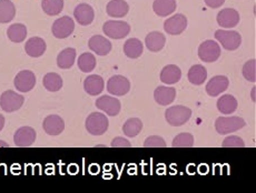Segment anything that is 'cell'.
Here are the masks:
<instances>
[{"label":"cell","mask_w":256,"mask_h":193,"mask_svg":"<svg viewBox=\"0 0 256 193\" xmlns=\"http://www.w3.org/2000/svg\"><path fill=\"white\" fill-rule=\"evenodd\" d=\"M172 146L174 148H192L194 147V137L187 132L180 133L174 138Z\"/></svg>","instance_id":"d590c367"},{"label":"cell","mask_w":256,"mask_h":193,"mask_svg":"<svg viewBox=\"0 0 256 193\" xmlns=\"http://www.w3.org/2000/svg\"><path fill=\"white\" fill-rule=\"evenodd\" d=\"M7 36L10 41L20 43L27 37V28L22 23H14L8 28Z\"/></svg>","instance_id":"f546056e"},{"label":"cell","mask_w":256,"mask_h":193,"mask_svg":"<svg viewBox=\"0 0 256 193\" xmlns=\"http://www.w3.org/2000/svg\"><path fill=\"white\" fill-rule=\"evenodd\" d=\"M62 77L55 72H49L44 77L42 85L48 91L57 92L62 88Z\"/></svg>","instance_id":"1f68e13d"},{"label":"cell","mask_w":256,"mask_h":193,"mask_svg":"<svg viewBox=\"0 0 256 193\" xmlns=\"http://www.w3.org/2000/svg\"><path fill=\"white\" fill-rule=\"evenodd\" d=\"M76 59V50L74 48H66L58 54L57 64L60 69H70L74 66Z\"/></svg>","instance_id":"f1b7e54d"},{"label":"cell","mask_w":256,"mask_h":193,"mask_svg":"<svg viewBox=\"0 0 256 193\" xmlns=\"http://www.w3.org/2000/svg\"><path fill=\"white\" fill-rule=\"evenodd\" d=\"M110 146L112 148H130L132 147L130 142L128 141L127 139H125V138H122V137L115 138V139L112 141Z\"/></svg>","instance_id":"ab89813d"},{"label":"cell","mask_w":256,"mask_h":193,"mask_svg":"<svg viewBox=\"0 0 256 193\" xmlns=\"http://www.w3.org/2000/svg\"><path fill=\"white\" fill-rule=\"evenodd\" d=\"M145 148H165L166 142L160 136H150L144 142Z\"/></svg>","instance_id":"f35d334b"},{"label":"cell","mask_w":256,"mask_h":193,"mask_svg":"<svg viewBox=\"0 0 256 193\" xmlns=\"http://www.w3.org/2000/svg\"><path fill=\"white\" fill-rule=\"evenodd\" d=\"M215 38L216 40L220 42L224 49L230 51L236 50L240 46V43H242L240 34L234 30H223V29H220V30H216Z\"/></svg>","instance_id":"277c9868"},{"label":"cell","mask_w":256,"mask_h":193,"mask_svg":"<svg viewBox=\"0 0 256 193\" xmlns=\"http://www.w3.org/2000/svg\"><path fill=\"white\" fill-rule=\"evenodd\" d=\"M166 42V38L160 31H152L146 36L145 44L147 49L152 52H158L164 48Z\"/></svg>","instance_id":"603a6c76"},{"label":"cell","mask_w":256,"mask_h":193,"mask_svg":"<svg viewBox=\"0 0 256 193\" xmlns=\"http://www.w3.org/2000/svg\"><path fill=\"white\" fill-rule=\"evenodd\" d=\"M16 7L10 0H0V23H8L14 18Z\"/></svg>","instance_id":"4dcf8cb0"},{"label":"cell","mask_w":256,"mask_h":193,"mask_svg":"<svg viewBox=\"0 0 256 193\" xmlns=\"http://www.w3.org/2000/svg\"><path fill=\"white\" fill-rule=\"evenodd\" d=\"M86 129L92 136H102L107 131L110 122L105 115L100 112H92L86 119Z\"/></svg>","instance_id":"3957f363"},{"label":"cell","mask_w":256,"mask_h":193,"mask_svg":"<svg viewBox=\"0 0 256 193\" xmlns=\"http://www.w3.org/2000/svg\"><path fill=\"white\" fill-rule=\"evenodd\" d=\"M24 98L12 90L4 91L0 97V107L4 112H14L24 105Z\"/></svg>","instance_id":"8992f818"},{"label":"cell","mask_w":256,"mask_h":193,"mask_svg":"<svg viewBox=\"0 0 256 193\" xmlns=\"http://www.w3.org/2000/svg\"><path fill=\"white\" fill-rule=\"evenodd\" d=\"M255 66H256L255 59H252V60H248V62H246L243 67V76L246 80H248L250 82L256 81Z\"/></svg>","instance_id":"8d00e7d4"},{"label":"cell","mask_w":256,"mask_h":193,"mask_svg":"<svg viewBox=\"0 0 256 193\" xmlns=\"http://www.w3.org/2000/svg\"><path fill=\"white\" fill-rule=\"evenodd\" d=\"M187 27V18L182 13H177L172 18H168L164 22L165 31L172 34V36H177L183 32Z\"/></svg>","instance_id":"4fadbf2b"},{"label":"cell","mask_w":256,"mask_h":193,"mask_svg":"<svg viewBox=\"0 0 256 193\" xmlns=\"http://www.w3.org/2000/svg\"><path fill=\"white\" fill-rule=\"evenodd\" d=\"M74 17L82 26H88L94 21L95 12H94L92 7L88 3H80L74 10Z\"/></svg>","instance_id":"2e32d148"},{"label":"cell","mask_w":256,"mask_h":193,"mask_svg":"<svg viewBox=\"0 0 256 193\" xmlns=\"http://www.w3.org/2000/svg\"><path fill=\"white\" fill-rule=\"evenodd\" d=\"M0 147H4V148H8L9 146L7 145V143L6 142H4V141H2V140H0Z\"/></svg>","instance_id":"7bdbcfd3"},{"label":"cell","mask_w":256,"mask_h":193,"mask_svg":"<svg viewBox=\"0 0 256 193\" xmlns=\"http://www.w3.org/2000/svg\"><path fill=\"white\" fill-rule=\"evenodd\" d=\"M96 107L100 110L104 111L107 116L115 117L120 111V101L117 98H112L110 96H102L96 100Z\"/></svg>","instance_id":"7c38bea8"},{"label":"cell","mask_w":256,"mask_h":193,"mask_svg":"<svg viewBox=\"0 0 256 193\" xmlns=\"http://www.w3.org/2000/svg\"><path fill=\"white\" fill-rule=\"evenodd\" d=\"M223 148H244L245 143L242 138L238 136H230L225 138V140L222 143Z\"/></svg>","instance_id":"74e56055"},{"label":"cell","mask_w":256,"mask_h":193,"mask_svg":"<svg viewBox=\"0 0 256 193\" xmlns=\"http://www.w3.org/2000/svg\"><path fill=\"white\" fill-rule=\"evenodd\" d=\"M78 68L82 72H90L96 67V58L92 53L85 52L78 58Z\"/></svg>","instance_id":"e575fe53"},{"label":"cell","mask_w":256,"mask_h":193,"mask_svg":"<svg viewBox=\"0 0 256 193\" xmlns=\"http://www.w3.org/2000/svg\"><path fill=\"white\" fill-rule=\"evenodd\" d=\"M42 128L47 135L58 136L65 130V121L62 120V118L56 115L48 116L42 122Z\"/></svg>","instance_id":"9a60e30c"},{"label":"cell","mask_w":256,"mask_h":193,"mask_svg":"<svg viewBox=\"0 0 256 193\" xmlns=\"http://www.w3.org/2000/svg\"><path fill=\"white\" fill-rule=\"evenodd\" d=\"M106 11L108 16L112 18H122L130 11V6L125 0H112L107 3Z\"/></svg>","instance_id":"7402d4cb"},{"label":"cell","mask_w":256,"mask_h":193,"mask_svg":"<svg viewBox=\"0 0 256 193\" xmlns=\"http://www.w3.org/2000/svg\"><path fill=\"white\" fill-rule=\"evenodd\" d=\"M14 87L20 92H29L36 85V76L32 71L24 70L14 77Z\"/></svg>","instance_id":"8fae6325"},{"label":"cell","mask_w":256,"mask_h":193,"mask_svg":"<svg viewBox=\"0 0 256 193\" xmlns=\"http://www.w3.org/2000/svg\"><path fill=\"white\" fill-rule=\"evenodd\" d=\"M220 56V47L214 40H206L202 42L198 48V57L204 62H214Z\"/></svg>","instance_id":"52a82bcc"},{"label":"cell","mask_w":256,"mask_h":193,"mask_svg":"<svg viewBox=\"0 0 256 193\" xmlns=\"http://www.w3.org/2000/svg\"><path fill=\"white\" fill-rule=\"evenodd\" d=\"M187 77H188L190 83H193L195 86H200L203 85L206 78H208V70L202 64H195L190 69Z\"/></svg>","instance_id":"83f0119b"},{"label":"cell","mask_w":256,"mask_h":193,"mask_svg":"<svg viewBox=\"0 0 256 193\" xmlns=\"http://www.w3.org/2000/svg\"><path fill=\"white\" fill-rule=\"evenodd\" d=\"M230 86V80L225 76H215L206 85V92L210 97H218Z\"/></svg>","instance_id":"5bb4252c"},{"label":"cell","mask_w":256,"mask_h":193,"mask_svg":"<svg viewBox=\"0 0 256 193\" xmlns=\"http://www.w3.org/2000/svg\"><path fill=\"white\" fill-rule=\"evenodd\" d=\"M142 129V122L138 118H130L124 123L122 126V132L125 133V136L130 138H134L138 136Z\"/></svg>","instance_id":"d6a6232c"},{"label":"cell","mask_w":256,"mask_h":193,"mask_svg":"<svg viewBox=\"0 0 256 193\" xmlns=\"http://www.w3.org/2000/svg\"><path fill=\"white\" fill-rule=\"evenodd\" d=\"M47 49L46 42L44 39L39 37H32L24 44V50H26L29 57L39 58L45 53Z\"/></svg>","instance_id":"d6986e66"},{"label":"cell","mask_w":256,"mask_h":193,"mask_svg":"<svg viewBox=\"0 0 256 193\" xmlns=\"http://www.w3.org/2000/svg\"><path fill=\"white\" fill-rule=\"evenodd\" d=\"M182 78L180 69L175 64H168L163 68L160 72V81H163L166 85H175Z\"/></svg>","instance_id":"cb8c5ba5"},{"label":"cell","mask_w":256,"mask_h":193,"mask_svg":"<svg viewBox=\"0 0 256 193\" xmlns=\"http://www.w3.org/2000/svg\"><path fill=\"white\" fill-rule=\"evenodd\" d=\"M88 46L92 51L97 53L98 56H107L112 50V43L107 38L96 34L92 36L90 41H88Z\"/></svg>","instance_id":"ac0fdd59"},{"label":"cell","mask_w":256,"mask_h":193,"mask_svg":"<svg viewBox=\"0 0 256 193\" xmlns=\"http://www.w3.org/2000/svg\"><path fill=\"white\" fill-rule=\"evenodd\" d=\"M192 117V110L184 106L170 107L165 112L166 121L173 127H180L190 120Z\"/></svg>","instance_id":"7a4b0ae2"},{"label":"cell","mask_w":256,"mask_h":193,"mask_svg":"<svg viewBox=\"0 0 256 193\" xmlns=\"http://www.w3.org/2000/svg\"><path fill=\"white\" fill-rule=\"evenodd\" d=\"M74 30H75V22L68 16L57 19L52 27V34L58 39H65L70 37Z\"/></svg>","instance_id":"ba28073f"},{"label":"cell","mask_w":256,"mask_h":193,"mask_svg":"<svg viewBox=\"0 0 256 193\" xmlns=\"http://www.w3.org/2000/svg\"><path fill=\"white\" fill-rule=\"evenodd\" d=\"M155 101L160 106H168L174 102L176 98L175 88H170L165 86H160L154 92Z\"/></svg>","instance_id":"44dd1931"},{"label":"cell","mask_w":256,"mask_h":193,"mask_svg":"<svg viewBox=\"0 0 256 193\" xmlns=\"http://www.w3.org/2000/svg\"><path fill=\"white\" fill-rule=\"evenodd\" d=\"M254 92H255V88H253V91H252V100H253V101H255V95H254Z\"/></svg>","instance_id":"ee69618b"},{"label":"cell","mask_w":256,"mask_h":193,"mask_svg":"<svg viewBox=\"0 0 256 193\" xmlns=\"http://www.w3.org/2000/svg\"><path fill=\"white\" fill-rule=\"evenodd\" d=\"M238 100L232 95H224L218 100V109L223 115H232L238 109Z\"/></svg>","instance_id":"484cf974"},{"label":"cell","mask_w":256,"mask_h":193,"mask_svg":"<svg viewBox=\"0 0 256 193\" xmlns=\"http://www.w3.org/2000/svg\"><path fill=\"white\" fill-rule=\"evenodd\" d=\"M4 116L0 115V131L4 129Z\"/></svg>","instance_id":"b9f144b4"},{"label":"cell","mask_w":256,"mask_h":193,"mask_svg":"<svg viewBox=\"0 0 256 193\" xmlns=\"http://www.w3.org/2000/svg\"><path fill=\"white\" fill-rule=\"evenodd\" d=\"M36 137V131L32 127H22L19 128L14 133V142L19 148H27L34 145Z\"/></svg>","instance_id":"30bf717a"},{"label":"cell","mask_w":256,"mask_h":193,"mask_svg":"<svg viewBox=\"0 0 256 193\" xmlns=\"http://www.w3.org/2000/svg\"><path fill=\"white\" fill-rule=\"evenodd\" d=\"M246 126V122L240 117H220L215 121V129L220 135H228L238 131Z\"/></svg>","instance_id":"6da1fadb"},{"label":"cell","mask_w":256,"mask_h":193,"mask_svg":"<svg viewBox=\"0 0 256 193\" xmlns=\"http://www.w3.org/2000/svg\"><path fill=\"white\" fill-rule=\"evenodd\" d=\"M102 31L112 39H122L130 33V26L122 20H110L104 23Z\"/></svg>","instance_id":"5b68a950"},{"label":"cell","mask_w":256,"mask_h":193,"mask_svg":"<svg viewBox=\"0 0 256 193\" xmlns=\"http://www.w3.org/2000/svg\"><path fill=\"white\" fill-rule=\"evenodd\" d=\"M104 79L98 75L88 76L84 81V89L90 96H98L104 90Z\"/></svg>","instance_id":"ffe728a7"},{"label":"cell","mask_w":256,"mask_h":193,"mask_svg":"<svg viewBox=\"0 0 256 193\" xmlns=\"http://www.w3.org/2000/svg\"><path fill=\"white\" fill-rule=\"evenodd\" d=\"M152 9L160 17H167L176 10L175 0H155L152 3Z\"/></svg>","instance_id":"d4e9b609"},{"label":"cell","mask_w":256,"mask_h":193,"mask_svg":"<svg viewBox=\"0 0 256 193\" xmlns=\"http://www.w3.org/2000/svg\"><path fill=\"white\" fill-rule=\"evenodd\" d=\"M224 2H225V0H205L206 6L210 8H213V9L222 7Z\"/></svg>","instance_id":"60d3db41"},{"label":"cell","mask_w":256,"mask_h":193,"mask_svg":"<svg viewBox=\"0 0 256 193\" xmlns=\"http://www.w3.org/2000/svg\"><path fill=\"white\" fill-rule=\"evenodd\" d=\"M142 51H144V46H142V42L140 39L130 38L124 44V52L130 59L140 58L142 54Z\"/></svg>","instance_id":"4316f807"},{"label":"cell","mask_w":256,"mask_h":193,"mask_svg":"<svg viewBox=\"0 0 256 193\" xmlns=\"http://www.w3.org/2000/svg\"><path fill=\"white\" fill-rule=\"evenodd\" d=\"M218 23L223 28H233L240 22V13L233 8H226L218 14Z\"/></svg>","instance_id":"e0dca14e"},{"label":"cell","mask_w":256,"mask_h":193,"mask_svg":"<svg viewBox=\"0 0 256 193\" xmlns=\"http://www.w3.org/2000/svg\"><path fill=\"white\" fill-rule=\"evenodd\" d=\"M130 90V82L124 76H112L107 82V91L114 96H125Z\"/></svg>","instance_id":"9c48e42d"},{"label":"cell","mask_w":256,"mask_h":193,"mask_svg":"<svg viewBox=\"0 0 256 193\" xmlns=\"http://www.w3.org/2000/svg\"><path fill=\"white\" fill-rule=\"evenodd\" d=\"M42 8L48 16H57L62 11L64 0H42Z\"/></svg>","instance_id":"836d02e7"}]
</instances>
